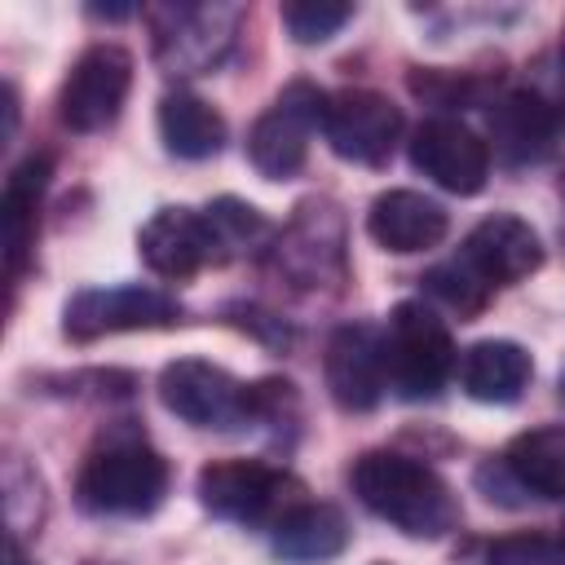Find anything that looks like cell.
<instances>
[{"label": "cell", "mask_w": 565, "mask_h": 565, "mask_svg": "<svg viewBox=\"0 0 565 565\" xmlns=\"http://www.w3.org/2000/svg\"><path fill=\"white\" fill-rule=\"evenodd\" d=\"M561 547H565V525H561Z\"/></svg>", "instance_id": "29"}, {"label": "cell", "mask_w": 565, "mask_h": 565, "mask_svg": "<svg viewBox=\"0 0 565 565\" xmlns=\"http://www.w3.org/2000/svg\"><path fill=\"white\" fill-rule=\"evenodd\" d=\"M132 88V53L119 44H88L57 88V119L71 132H102L119 119Z\"/></svg>", "instance_id": "9"}, {"label": "cell", "mask_w": 565, "mask_h": 565, "mask_svg": "<svg viewBox=\"0 0 565 565\" xmlns=\"http://www.w3.org/2000/svg\"><path fill=\"white\" fill-rule=\"evenodd\" d=\"M459 260L486 287H512L543 265V243H539L530 221H521L512 212H494L468 230Z\"/></svg>", "instance_id": "16"}, {"label": "cell", "mask_w": 565, "mask_h": 565, "mask_svg": "<svg viewBox=\"0 0 565 565\" xmlns=\"http://www.w3.org/2000/svg\"><path fill=\"white\" fill-rule=\"evenodd\" d=\"M137 252H141L146 269L159 274V278H190L203 265H221L225 260L207 212H194V207H159L141 225Z\"/></svg>", "instance_id": "15"}, {"label": "cell", "mask_w": 565, "mask_h": 565, "mask_svg": "<svg viewBox=\"0 0 565 565\" xmlns=\"http://www.w3.org/2000/svg\"><path fill=\"white\" fill-rule=\"evenodd\" d=\"M411 168L450 194H477L490 177V146L459 119H424L411 137Z\"/></svg>", "instance_id": "13"}, {"label": "cell", "mask_w": 565, "mask_h": 565, "mask_svg": "<svg viewBox=\"0 0 565 565\" xmlns=\"http://www.w3.org/2000/svg\"><path fill=\"white\" fill-rule=\"evenodd\" d=\"M322 137L344 163L380 168L402 137V110L375 88H340L327 97Z\"/></svg>", "instance_id": "11"}, {"label": "cell", "mask_w": 565, "mask_h": 565, "mask_svg": "<svg viewBox=\"0 0 565 565\" xmlns=\"http://www.w3.org/2000/svg\"><path fill=\"white\" fill-rule=\"evenodd\" d=\"M561 102L543 88H516V93H503L494 106H490V141L494 146V159H503L508 168H530V163H543L556 146V132H561Z\"/></svg>", "instance_id": "14"}, {"label": "cell", "mask_w": 565, "mask_h": 565, "mask_svg": "<svg viewBox=\"0 0 565 565\" xmlns=\"http://www.w3.org/2000/svg\"><path fill=\"white\" fill-rule=\"evenodd\" d=\"M181 305L159 291V287H141V282H119V287H84L66 300L62 313V331L79 344L115 335V331H159V327H177L181 322Z\"/></svg>", "instance_id": "10"}, {"label": "cell", "mask_w": 565, "mask_h": 565, "mask_svg": "<svg viewBox=\"0 0 565 565\" xmlns=\"http://www.w3.org/2000/svg\"><path fill=\"white\" fill-rule=\"evenodd\" d=\"M353 18V4L344 0H291L282 4V26L296 44H322Z\"/></svg>", "instance_id": "25"}, {"label": "cell", "mask_w": 565, "mask_h": 565, "mask_svg": "<svg viewBox=\"0 0 565 565\" xmlns=\"http://www.w3.org/2000/svg\"><path fill=\"white\" fill-rule=\"evenodd\" d=\"M4 565H31L26 561V552H22V543H18V534L9 530V539H4Z\"/></svg>", "instance_id": "27"}, {"label": "cell", "mask_w": 565, "mask_h": 565, "mask_svg": "<svg viewBox=\"0 0 565 565\" xmlns=\"http://www.w3.org/2000/svg\"><path fill=\"white\" fill-rule=\"evenodd\" d=\"M49 172H53L49 154H26L4 181V265H9V287H18V278L31 265L35 212H40V199L49 190Z\"/></svg>", "instance_id": "18"}, {"label": "cell", "mask_w": 565, "mask_h": 565, "mask_svg": "<svg viewBox=\"0 0 565 565\" xmlns=\"http://www.w3.org/2000/svg\"><path fill=\"white\" fill-rule=\"evenodd\" d=\"M322 110H327V93L296 79L287 84L269 110L252 124L247 132V159L265 181H287L305 168L309 159V137L313 128H322Z\"/></svg>", "instance_id": "8"}, {"label": "cell", "mask_w": 565, "mask_h": 565, "mask_svg": "<svg viewBox=\"0 0 565 565\" xmlns=\"http://www.w3.org/2000/svg\"><path fill=\"white\" fill-rule=\"evenodd\" d=\"M168 494V463L141 437L93 446L75 477V503L93 516H150Z\"/></svg>", "instance_id": "2"}, {"label": "cell", "mask_w": 565, "mask_h": 565, "mask_svg": "<svg viewBox=\"0 0 565 565\" xmlns=\"http://www.w3.org/2000/svg\"><path fill=\"white\" fill-rule=\"evenodd\" d=\"M530 375H534V362L516 340H477L459 358V384L472 402L508 406L525 393Z\"/></svg>", "instance_id": "19"}, {"label": "cell", "mask_w": 565, "mask_h": 565, "mask_svg": "<svg viewBox=\"0 0 565 565\" xmlns=\"http://www.w3.org/2000/svg\"><path fill=\"white\" fill-rule=\"evenodd\" d=\"M322 375L327 393L340 411H375L384 388H388V366H384V331L371 322H344L331 331L327 353H322Z\"/></svg>", "instance_id": "12"}, {"label": "cell", "mask_w": 565, "mask_h": 565, "mask_svg": "<svg viewBox=\"0 0 565 565\" xmlns=\"http://www.w3.org/2000/svg\"><path fill=\"white\" fill-rule=\"evenodd\" d=\"M159 402L194 424V428H247L252 419H260V402H256V384L234 380L225 366L203 362V358H177L163 366L159 375Z\"/></svg>", "instance_id": "5"}, {"label": "cell", "mask_w": 565, "mask_h": 565, "mask_svg": "<svg viewBox=\"0 0 565 565\" xmlns=\"http://www.w3.org/2000/svg\"><path fill=\"white\" fill-rule=\"evenodd\" d=\"M349 486L366 512L411 539H441L459 525V499L437 468L402 450H366L349 468Z\"/></svg>", "instance_id": "1"}, {"label": "cell", "mask_w": 565, "mask_h": 565, "mask_svg": "<svg viewBox=\"0 0 565 565\" xmlns=\"http://www.w3.org/2000/svg\"><path fill=\"white\" fill-rule=\"evenodd\" d=\"M274 556L278 561H291V565H318V561H331L349 547V521L340 508L331 503H296L278 525H274V539H269Z\"/></svg>", "instance_id": "20"}, {"label": "cell", "mask_w": 565, "mask_h": 565, "mask_svg": "<svg viewBox=\"0 0 565 565\" xmlns=\"http://www.w3.org/2000/svg\"><path fill=\"white\" fill-rule=\"evenodd\" d=\"M132 13V4H88V18H128Z\"/></svg>", "instance_id": "28"}, {"label": "cell", "mask_w": 565, "mask_h": 565, "mask_svg": "<svg viewBox=\"0 0 565 565\" xmlns=\"http://www.w3.org/2000/svg\"><path fill=\"white\" fill-rule=\"evenodd\" d=\"M203 212H207V221H212V234H216V243H221V256H225V260H230V256H238L243 247H252L256 238H265V234H269L265 216H260L252 203L234 199V194L212 199Z\"/></svg>", "instance_id": "23"}, {"label": "cell", "mask_w": 565, "mask_h": 565, "mask_svg": "<svg viewBox=\"0 0 565 565\" xmlns=\"http://www.w3.org/2000/svg\"><path fill=\"white\" fill-rule=\"evenodd\" d=\"M446 225H450L446 207L419 190H384L366 212V234L397 256L437 247L446 238Z\"/></svg>", "instance_id": "17"}, {"label": "cell", "mask_w": 565, "mask_h": 565, "mask_svg": "<svg viewBox=\"0 0 565 565\" xmlns=\"http://www.w3.org/2000/svg\"><path fill=\"white\" fill-rule=\"evenodd\" d=\"M159 137L177 159H212L225 146V119L194 93L172 88L159 102Z\"/></svg>", "instance_id": "22"}, {"label": "cell", "mask_w": 565, "mask_h": 565, "mask_svg": "<svg viewBox=\"0 0 565 565\" xmlns=\"http://www.w3.org/2000/svg\"><path fill=\"white\" fill-rule=\"evenodd\" d=\"M486 565H565V547L543 534H508L486 547Z\"/></svg>", "instance_id": "26"}, {"label": "cell", "mask_w": 565, "mask_h": 565, "mask_svg": "<svg viewBox=\"0 0 565 565\" xmlns=\"http://www.w3.org/2000/svg\"><path fill=\"white\" fill-rule=\"evenodd\" d=\"M291 490H300V481L260 459H212L199 472V503L234 525H278L296 508Z\"/></svg>", "instance_id": "7"}, {"label": "cell", "mask_w": 565, "mask_h": 565, "mask_svg": "<svg viewBox=\"0 0 565 565\" xmlns=\"http://www.w3.org/2000/svg\"><path fill=\"white\" fill-rule=\"evenodd\" d=\"M503 472L534 499H565V424L516 433L503 450Z\"/></svg>", "instance_id": "21"}, {"label": "cell", "mask_w": 565, "mask_h": 565, "mask_svg": "<svg viewBox=\"0 0 565 565\" xmlns=\"http://www.w3.org/2000/svg\"><path fill=\"white\" fill-rule=\"evenodd\" d=\"M269 265L278 278H287L300 291L340 287L349 274L344 260V216L331 199H309L296 207L291 225L274 238Z\"/></svg>", "instance_id": "6"}, {"label": "cell", "mask_w": 565, "mask_h": 565, "mask_svg": "<svg viewBox=\"0 0 565 565\" xmlns=\"http://www.w3.org/2000/svg\"><path fill=\"white\" fill-rule=\"evenodd\" d=\"M384 366H388V388L402 402L437 397L450 371L459 366L450 327L424 300H402L384 327Z\"/></svg>", "instance_id": "3"}, {"label": "cell", "mask_w": 565, "mask_h": 565, "mask_svg": "<svg viewBox=\"0 0 565 565\" xmlns=\"http://www.w3.org/2000/svg\"><path fill=\"white\" fill-rule=\"evenodd\" d=\"M424 291L428 296H437L446 309H455L459 318H472V313H481L486 309V300H490V287L463 265V260H450V265H437V269H428L424 274Z\"/></svg>", "instance_id": "24"}, {"label": "cell", "mask_w": 565, "mask_h": 565, "mask_svg": "<svg viewBox=\"0 0 565 565\" xmlns=\"http://www.w3.org/2000/svg\"><path fill=\"white\" fill-rule=\"evenodd\" d=\"M146 18L163 75H207L230 57L243 4H154Z\"/></svg>", "instance_id": "4"}]
</instances>
